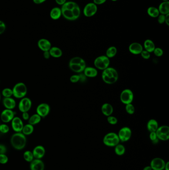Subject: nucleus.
<instances>
[{
	"instance_id": "0eeeda50",
	"label": "nucleus",
	"mask_w": 169,
	"mask_h": 170,
	"mask_svg": "<svg viewBox=\"0 0 169 170\" xmlns=\"http://www.w3.org/2000/svg\"><path fill=\"white\" fill-rule=\"evenodd\" d=\"M120 98V102L126 105L133 102L134 99V94L131 89H125L121 92Z\"/></svg>"
},
{
	"instance_id": "680f3d73",
	"label": "nucleus",
	"mask_w": 169,
	"mask_h": 170,
	"mask_svg": "<svg viewBox=\"0 0 169 170\" xmlns=\"http://www.w3.org/2000/svg\"><path fill=\"white\" fill-rule=\"evenodd\" d=\"M0 83H1V80H0Z\"/></svg>"
},
{
	"instance_id": "f8f14e48",
	"label": "nucleus",
	"mask_w": 169,
	"mask_h": 170,
	"mask_svg": "<svg viewBox=\"0 0 169 170\" xmlns=\"http://www.w3.org/2000/svg\"><path fill=\"white\" fill-rule=\"evenodd\" d=\"M36 113L41 118L46 117L50 112V107L48 103H41L37 107Z\"/></svg>"
},
{
	"instance_id": "864d4df0",
	"label": "nucleus",
	"mask_w": 169,
	"mask_h": 170,
	"mask_svg": "<svg viewBox=\"0 0 169 170\" xmlns=\"http://www.w3.org/2000/svg\"><path fill=\"white\" fill-rule=\"evenodd\" d=\"M165 23L167 25H169V14L165 15Z\"/></svg>"
},
{
	"instance_id": "a211bd4d",
	"label": "nucleus",
	"mask_w": 169,
	"mask_h": 170,
	"mask_svg": "<svg viewBox=\"0 0 169 170\" xmlns=\"http://www.w3.org/2000/svg\"><path fill=\"white\" fill-rule=\"evenodd\" d=\"M32 153L35 159H41L45 155V148L41 145L36 146L33 150Z\"/></svg>"
},
{
	"instance_id": "5701e85b",
	"label": "nucleus",
	"mask_w": 169,
	"mask_h": 170,
	"mask_svg": "<svg viewBox=\"0 0 169 170\" xmlns=\"http://www.w3.org/2000/svg\"><path fill=\"white\" fill-rule=\"evenodd\" d=\"M159 127L158 121L154 119H151L148 120L147 124V129L150 132H156Z\"/></svg>"
},
{
	"instance_id": "4c0bfd02",
	"label": "nucleus",
	"mask_w": 169,
	"mask_h": 170,
	"mask_svg": "<svg viewBox=\"0 0 169 170\" xmlns=\"http://www.w3.org/2000/svg\"><path fill=\"white\" fill-rule=\"evenodd\" d=\"M10 131V127L5 124H0V132L2 133L6 134Z\"/></svg>"
},
{
	"instance_id": "aec40b11",
	"label": "nucleus",
	"mask_w": 169,
	"mask_h": 170,
	"mask_svg": "<svg viewBox=\"0 0 169 170\" xmlns=\"http://www.w3.org/2000/svg\"><path fill=\"white\" fill-rule=\"evenodd\" d=\"M30 167L31 170H44L45 165L40 159H33L31 162Z\"/></svg>"
},
{
	"instance_id": "1a4fd4ad",
	"label": "nucleus",
	"mask_w": 169,
	"mask_h": 170,
	"mask_svg": "<svg viewBox=\"0 0 169 170\" xmlns=\"http://www.w3.org/2000/svg\"><path fill=\"white\" fill-rule=\"evenodd\" d=\"M119 139L122 142L129 141L131 138L132 131L131 129L129 127H123L120 129L118 134H117Z\"/></svg>"
},
{
	"instance_id": "4be33fe9",
	"label": "nucleus",
	"mask_w": 169,
	"mask_h": 170,
	"mask_svg": "<svg viewBox=\"0 0 169 170\" xmlns=\"http://www.w3.org/2000/svg\"><path fill=\"white\" fill-rule=\"evenodd\" d=\"M101 111L103 115L107 117L112 115L114 111V108L110 103H105L102 106Z\"/></svg>"
},
{
	"instance_id": "423d86ee",
	"label": "nucleus",
	"mask_w": 169,
	"mask_h": 170,
	"mask_svg": "<svg viewBox=\"0 0 169 170\" xmlns=\"http://www.w3.org/2000/svg\"><path fill=\"white\" fill-rule=\"evenodd\" d=\"M103 143L109 147H115L120 142L117 134L115 132H109L103 138Z\"/></svg>"
},
{
	"instance_id": "f3484780",
	"label": "nucleus",
	"mask_w": 169,
	"mask_h": 170,
	"mask_svg": "<svg viewBox=\"0 0 169 170\" xmlns=\"http://www.w3.org/2000/svg\"><path fill=\"white\" fill-rule=\"evenodd\" d=\"M143 50V46L138 42H133L129 45V50L133 55H139Z\"/></svg>"
},
{
	"instance_id": "8fccbe9b",
	"label": "nucleus",
	"mask_w": 169,
	"mask_h": 170,
	"mask_svg": "<svg viewBox=\"0 0 169 170\" xmlns=\"http://www.w3.org/2000/svg\"><path fill=\"white\" fill-rule=\"evenodd\" d=\"M43 56L46 59H49L51 57L50 54L49 53V51L43 52Z\"/></svg>"
},
{
	"instance_id": "4468645a",
	"label": "nucleus",
	"mask_w": 169,
	"mask_h": 170,
	"mask_svg": "<svg viewBox=\"0 0 169 170\" xmlns=\"http://www.w3.org/2000/svg\"><path fill=\"white\" fill-rule=\"evenodd\" d=\"M166 163L160 158H155L152 160L150 166L153 170H163L165 166Z\"/></svg>"
},
{
	"instance_id": "9b49d317",
	"label": "nucleus",
	"mask_w": 169,
	"mask_h": 170,
	"mask_svg": "<svg viewBox=\"0 0 169 170\" xmlns=\"http://www.w3.org/2000/svg\"><path fill=\"white\" fill-rule=\"evenodd\" d=\"M98 10L97 6L93 3H89L87 4L84 7L83 13L84 16L87 18H90L94 16L96 14Z\"/></svg>"
},
{
	"instance_id": "7ed1b4c3",
	"label": "nucleus",
	"mask_w": 169,
	"mask_h": 170,
	"mask_svg": "<svg viewBox=\"0 0 169 170\" xmlns=\"http://www.w3.org/2000/svg\"><path fill=\"white\" fill-rule=\"evenodd\" d=\"M11 143L14 148L21 150L25 147L27 144V138L22 132H16L11 136Z\"/></svg>"
},
{
	"instance_id": "a19ab883",
	"label": "nucleus",
	"mask_w": 169,
	"mask_h": 170,
	"mask_svg": "<svg viewBox=\"0 0 169 170\" xmlns=\"http://www.w3.org/2000/svg\"><path fill=\"white\" fill-rule=\"evenodd\" d=\"M80 81V75L74 74L71 76L70 77V81L73 83H77Z\"/></svg>"
},
{
	"instance_id": "603ef678",
	"label": "nucleus",
	"mask_w": 169,
	"mask_h": 170,
	"mask_svg": "<svg viewBox=\"0 0 169 170\" xmlns=\"http://www.w3.org/2000/svg\"><path fill=\"white\" fill-rule=\"evenodd\" d=\"M47 0H33V1L35 4L39 5V4H42V3L46 1Z\"/></svg>"
},
{
	"instance_id": "f704fd0d",
	"label": "nucleus",
	"mask_w": 169,
	"mask_h": 170,
	"mask_svg": "<svg viewBox=\"0 0 169 170\" xmlns=\"http://www.w3.org/2000/svg\"><path fill=\"white\" fill-rule=\"evenodd\" d=\"M1 94L4 98L11 97L13 96V90L9 88H6L2 90Z\"/></svg>"
},
{
	"instance_id": "c85d7f7f",
	"label": "nucleus",
	"mask_w": 169,
	"mask_h": 170,
	"mask_svg": "<svg viewBox=\"0 0 169 170\" xmlns=\"http://www.w3.org/2000/svg\"><path fill=\"white\" fill-rule=\"evenodd\" d=\"M41 117L38 115L37 113H35L29 117V119L28 120V124L34 126L35 125L37 124L40 123V121L41 120Z\"/></svg>"
},
{
	"instance_id": "dca6fc26",
	"label": "nucleus",
	"mask_w": 169,
	"mask_h": 170,
	"mask_svg": "<svg viewBox=\"0 0 169 170\" xmlns=\"http://www.w3.org/2000/svg\"><path fill=\"white\" fill-rule=\"evenodd\" d=\"M38 48L43 52L49 51L52 47V44L48 39L41 38L39 39L37 42Z\"/></svg>"
},
{
	"instance_id": "b1692460",
	"label": "nucleus",
	"mask_w": 169,
	"mask_h": 170,
	"mask_svg": "<svg viewBox=\"0 0 169 170\" xmlns=\"http://www.w3.org/2000/svg\"><path fill=\"white\" fill-rule=\"evenodd\" d=\"M160 14L166 15L169 14V1H163L158 8Z\"/></svg>"
},
{
	"instance_id": "a18cd8bd",
	"label": "nucleus",
	"mask_w": 169,
	"mask_h": 170,
	"mask_svg": "<svg viewBox=\"0 0 169 170\" xmlns=\"http://www.w3.org/2000/svg\"><path fill=\"white\" fill-rule=\"evenodd\" d=\"M157 20H158V22L159 24H163L165 23V15L160 14L159 16L157 17Z\"/></svg>"
},
{
	"instance_id": "3c124183",
	"label": "nucleus",
	"mask_w": 169,
	"mask_h": 170,
	"mask_svg": "<svg viewBox=\"0 0 169 170\" xmlns=\"http://www.w3.org/2000/svg\"><path fill=\"white\" fill-rule=\"evenodd\" d=\"M57 4L59 5L62 6L66 2V0H55Z\"/></svg>"
},
{
	"instance_id": "6e6552de",
	"label": "nucleus",
	"mask_w": 169,
	"mask_h": 170,
	"mask_svg": "<svg viewBox=\"0 0 169 170\" xmlns=\"http://www.w3.org/2000/svg\"><path fill=\"white\" fill-rule=\"evenodd\" d=\"M32 102L29 98L24 97L21 98L18 105V108L20 112H28L32 108Z\"/></svg>"
},
{
	"instance_id": "72a5a7b5",
	"label": "nucleus",
	"mask_w": 169,
	"mask_h": 170,
	"mask_svg": "<svg viewBox=\"0 0 169 170\" xmlns=\"http://www.w3.org/2000/svg\"><path fill=\"white\" fill-rule=\"evenodd\" d=\"M71 12H72V14H73L74 20H78L79 18V16H80V14H81V10H80V8L78 5L75 7H74L71 10Z\"/></svg>"
},
{
	"instance_id": "9d476101",
	"label": "nucleus",
	"mask_w": 169,
	"mask_h": 170,
	"mask_svg": "<svg viewBox=\"0 0 169 170\" xmlns=\"http://www.w3.org/2000/svg\"><path fill=\"white\" fill-rule=\"evenodd\" d=\"M157 137L159 140L167 141L169 139V127L167 125H162L158 127L156 131Z\"/></svg>"
},
{
	"instance_id": "412c9836",
	"label": "nucleus",
	"mask_w": 169,
	"mask_h": 170,
	"mask_svg": "<svg viewBox=\"0 0 169 170\" xmlns=\"http://www.w3.org/2000/svg\"><path fill=\"white\" fill-rule=\"evenodd\" d=\"M83 74L88 78H95L98 75V70L96 68L92 67H86L83 71Z\"/></svg>"
},
{
	"instance_id": "c03bdc74",
	"label": "nucleus",
	"mask_w": 169,
	"mask_h": 170,
	"mask_svg": "<svg viewBox=\"0 0 169 170\" xmlns=\"http://www.w3.org/2000/svg\"><path fill=\"white\" fill-rule=\"evenodd\" d=\"M6 29V25L4 22L0 20V34H3L5 32Z\"/></svg>"
},
{
	"instance_id": "ddd939ff",
	"label": "nucleus",
	"mask_w": 169,
	"mask_h": 170,
	"mask_svg": "<svg viewBox=\"0 0 169 170\" xmlns=\"http://www.w3.org/2000/svg\"><path fill=\"white\" fill-rule=\"evenodd\" d=\"M15 113L13 110L5 109L1 113V120L5 124L11 122L15 116Z\"/></svg>"
},
{
	"instance_id": "e433bc0d",
	"label": "nucleus",
	"mask_w": 169,
	"mask_h": 170,
	"mask_svg": "<svg viewBox=\"0 0 169 170\" xmlns=\"http://www.w3.org/2000/svg\"><path fill=\"white\" fill-rule=\"evenodd\" d=\"M125 110L129 115H133L135 112V107L132 103L125 105Z\"/></svg>"
},
{
	"instance_id": "09e8293b",
	"label": "nucleus",
	"mask_w": 169,
	"mask_h": 170,
	"mask_svg": "<svg viewBox=\"0 0 169 170\" xmlns=\"http://www.w3.org/2000/svg\"><path fill=\"white\" fill-rule=\"evenodd\" d=\"M6 149L5 145L1 144L0 146V154H5L6 152Z\"/></svg>"
},
{
	"instance_id": "58836bf2",
	"label": "nucleus",
	"mask_w": 169,
	"mask_h": 170,
	"mask_svg": "<svg viewBox=\"0 0 169 170\" xmlns=\"http://www.w3.org/2000/svg\"><path fill=\"white\" fill-rule=\"evenodd\" d=\"M107 120L108 123L111 125L116 124L118 122V119L115 116H112V115L110 116H107Z\"/></svg>"
},
{
	"instance_id": "20e7f679",
	"label": "nucleus",
	"mask_w": 169,
	"mask_h": 170,
	"mask_svg": "<svg viewBox=\"0 0 169 170\" xmlns=\"http://www.w3.org/2000/svg\"><path fill=\"white\" fill-rule=\"evenodd\" d=\"M13 90V96L19 99L25 97L27 93V88L23 82H19L14 86Z\"/></svg>"
},
{
	"instance_id": "49530a36",
	"label": "nucleus",
	"mask_w": 169,
	"mask_h": 170,
	"mask_svg": "<svg viewBox=\"0 0 169 170\" xmlns=\"http://www.w3.org/2000/svg\"><path fill=\"white\" fill-rule=\"evenodd\" d=\"M149 138H150V140H151L152 142L155 141V140H157V139H158V138L157 137L156 132H150V134H149Z\"/></svg>"
},
{
	"instance_id": "bb28decb",
	"label": "nucleus",
	"mask_w": 169,
	"mask_h": 170,
	"mask_svg": "<svg viewBox=\"0 0 169 170\" xmlns=\"http://www.w3.org/2000/svg\"><path fill=\"white\" fill-rule=\"evenodd\" d=\"M143 47L144 48L145 50L151 53L153 52L156 47L154 42L151 39H148L144 41Z\"/></svg>"
},
{
	"instance_id": "f257e3e1",
	"label": "nucleus",
	"mask_w": 169,
	"mask_h": 170,
	"mask_svg": "<svg viewBox=\"0 0 169 170\" xmlns=\"http://www.w3.org/2000/svg\"><path fill=\"white\" fill-rule=\"evenodd\" d=\"M101 77L102 79L105 83L112 85L118 81L119 74L115 68L109 67L103 71Z\"/></svg>"
},
{
	"instance_id": "7c9ffc66",
	"label": "nucleus",
	"mask_w": 169,
	"mask_h": 170,
	"mask_svg": "<svg viewBox=\"0 0 169 170\" xmlns=\"http://www.w3.org/2000/svg\"><path fill=\"white\" fill-rule=\"evenodd\" d=\"M33 131H34V126H33V125L28 124H27L24 125L21 132L24 135H29L32 134Z\"/></svg>"
},
{
	"instance_id": "f03ea898",
	"label": "nucleus",
	"mask_w": 169,
	"mask_h": 170,
	"mask_svg": "<svg viewBox=\"0 0 169 170\" xmlns=\"http://www.w3.org/2000/svg\"><path fill=\"white\" fill-rule=\"evenodd\" d=\"M69 67L74 73H82L87 67V63L82 57H74L69 61Z\"/></svg>"
},
{
	"instance_id": "6e6d98bb",
	"label": "nucleus",
	"mask_w": 169,
	"mask_h": 170,
	"mask_svg": "<svg viewBox=\"0 0 169 170\" xmlns=\"http://www.w3.org/2000/svg\"><path fill=\"white\" fill-rule=\"evenodd\" d=\"M143 170H152L150 166H147L144 168V169Z\"/></svg>"
},
{
	"instance_id": "2f4dec72",
	"label": "nucleus",
	"mask_w": 169,
	"mask_h": 170,
	"mask_svg": "<svg viewBox=\"0 0 169 170\" xmlns=\"http://www.w3.org/2000/svg\"><path fill=\"white\" fill-rule=\"evenodd\" d=\"M117 52H118L117 48L115 46H112L109 47V48L107 49L106 52V56L109 59H111L116 55Z\"/></svg>"
},
{
	"instance_id": "13d9d810",
	"label": "nucleus",
	"mask_w": 169,
	"mask_h": 170,
	"mask_svg": "<svg viewBox=\"0 0 169 170\" xmlns=\"http://www.w3.org/2000/svg\"><path fill=\"white\" fill-rule=\"evenodd\" d=\"M1 100V93H0V101Z\"/></svg>"
},
{
	"instance_id": "a878e982",
	"label": "nucleus",
	"mask_w": 169,
	"mask_h": 170,
	"mask_svg": "<svg viewBox=\"0 0 169 170\" xmlns=\"http://www.w3.org/2000/svg\"><path fill=\"white\" fill-rule=\"evenodd\" d=\"M62 15L61 10L59 7H54L51 10L50 16L53 20H59Z\"/></svg>"
},
{
	"instance_id": "c756f323",
	"label": "nucleus",
	"mask_w": 169,
	"mask_h": 170,
	"mask_svg": "<svg viewBox=\"0 0 169 170\" xmlns=\"http://www.w3.org/2000/svg\"><path fill=\"white\" fill-rule=\"evenodd\" d=\"M147 13L149 16L153 18H157L160 15L158 8H156L155 7H149L147 9Z\"/></svg>"
},
{
	"instance_id": "2eb2a0df",
	"label": "nucleus",
	"mask_w": 169,
	"mask_h": 170,
	"mask_svg": "<svg viewBox=\"0 0 169 170\" xmlns=\"http://www.w3.org/2000/svg\"><path fill=\"white\" fill-rule=\"evenodd\" d=\"M11 127L15 132H21L24 124L20 117L15 116L11 121Z\"/></svg>"
},
{
	"instance_id": "c9c22d12",
	"label": "nucleus",
	"mask_w": 169,
	"mask_h": 170,
	"mask_svg": "<svg viewBox=\"0 0 169 170\" xmlns=\"http://www.w3.org/2000/svg\"><path fill=\"white\" fill-rule=\"evenodd\" d=\"M23 157L26 161L31 162L33 159L34 156L32 151H27L24 153Z\"/></svg>"
},
{
	"instance_id": "39448f33",
	"label": "nucleus",
	"mask_w": 169,
	"mask_h": 170,
	"mask_svg": "<svg viewBox=\"0 0 169 170\" xmlns=\"http://www.w3.org/2000/svg\"><path fill=\"white\" fill-rule=\"evenodd\" d=\"M110 64V59L106 55H101L95 58L94 61L95 68L97 69L103 71L109 67Z\"/></svg>"
},
{
	"instance_id": "37998d69",
	"label": "nucleus",
	"mask_w": 169,
	"mask_h": 170,
	"mask_svg": "<svg viewBox=\"0 0 169 170\" xmlns=\"http://www.w3.org/2000/svg\"><path fill=\"white\" fill-rule=\"evenodd\" d=\"M9 158L8 156L5 154H0V163L2 164H5L8 162Z\"/></svg>"
},
{
	"instance_id": "79ce46f5",
	"label": "nucleus",
	"mask_w": 169,
	"mask_h": 170,
	"mask_svg": "<svg viewBox=\"0 0 169 170\" xmlns=\"http://www.w3.org/2000/svg\"><path fill=\"white\" fill-rule=\"evenodd\" d=\"M140 55L142 56V58H143L144 59L148 60L150 58V53L145 50H143L140 53Z\"/></svg>"
},
{
	"instance_id": "4d7b16f0",
	"label": "nucleus",
	"mask_w": 169,
	"mask_h": 170,
	"mask_svg": "<svg viewBox=\"0 0 169 170\" xmlns=\"http://www.w3.org/2000/svg\"><path fill=\"white\" fill-rule=\"evenodd\" d=\"M100 1L101 2L102 4L105 3L107 1V0H100Z\"/></svg>"
},
{
	"instance_id": "052dcab7",
	"label": "nucleus",
	"mask_w": 169,
	"mask_h": 170,
	"mask_svg": "<svg viewBox=\"0 0 169 170\" xmlns=\"http://www.w3.org/2000/svg\"><path fill=\"white\" fill-rule=\"evenodd\" d=\"M163 1H169V0H163Z\"/></svg>"
},
{
	"instance_id": "473e14b6",
	"label": "nucleus",
	"mask_w": 169,
	"mask_h": 170,
	"mask_svg": "<svg viewBox=\"0 0 169 170\" xmlns=\"http://www.w3.org/2000/svg\"><path fill=\"white\" fill-rule=\"evenodd\" d=\"M115 152L116 154L118 156H122L125 153V147L122 144H119L115 146Z\"/></svg>"
},
{
	"instance_id": "de8ad7c7",
	"label": "nucleus",
	"mask_w": 169,
	"mask_h": 170,
	"mask_svg": "<svg viewBox=\"0 0 169 170\" xmlns=\"http://www.w3.org/2000/svg\"><path fill=\"white\" fill-rule=\"evenodd\" d=\"M29 117H30V116H29L28 112H24L22 113V117H23V120H28L29 119Z\"/></svg>"
},
{
	"instance_id": "cd10ccee",
	"label": "nucleus",
	"mask_w": 169,
	"mask_h": 170,
	"mask_svg": "<svg viewBox=\"0 0 169 170\" xmlns=\"http://www.w3.org/2000/svg\"><path fill=\"white\" fill-rule=\"evenodd\" d=\"M61 9L62 15L65 19L70 21H74V19L71 10L61 8Z\"/></svg>"
},
{
	"instance_id": "bf43d9fd",
	"label": "nucleus",
	"mask_w": 169,
	"mask_h": 170,
	"mask_svg": "<svg viewBox=\"0 0 169 170\" xmlns=\"http://www.w3.org/2000/svg\"><path fill=\"white\" fill-rule=\"evenodd\" d=\"M111 1L113 2H116V1H118V0H111Z\"/></svg>"
},
{
	"instance_id": "393cba45",
	"label": "nucleus",
	"mask_w": 169,
	"mask_h": 170,
	"mask_svg": "<svg viewBox=\"0 0 169 170\" xmlns=\"http://www.w3.org/2000/svg\"><path fill=\"white\" fill-rule=\"evenodd\" d=\"M49 51L51 57H52L53 58H60L63 55V51L61 49L58 47L52 46Z\"/></svg>"
},
{
	"instance_id": "ea45409f",
	"label": "nucleus",
	"mask_w": 169,
	"mask_h": 170,
	"mask_svg": "<svg viewBox=\"0 0 169 170\" xmlns=\"http://www.w3.org/2000/svg\"><path fill=\"white\" fill-rule=\"evenodd\" d=\"M153 52L154 55L157 57H161L164 53L163 49L160 47H155Z\"/></svg>"
},
{
	"instance_id": "5fc2aeb1",
	"label": "nucleus",
	"mask_w": 169,
	"mask_h": 170,
	"mask_svg": "<svg viewBox=\"0 0 169 170\" xmlns=\"http://www.w3.org/2000/svg\"><path fill=\"white\" fill-rule=\"evenodd\" d=\"M165 170H169V162L166 163L165 166V168H164Z\"/></svg>"
},
{
	"instance_id": "6ab92c4d",
	"label": "nucleus",
	"mask_w": 169,
	"mask_h": 170,
	"mask_svg": "<svg viewBox=\"0 0 169 170\" xmlns=\"http://www.w3.org/2000/svg\"><path fill=\"white\" fill-rule=\"evenodd\" d=\"M3 105L6 109L13 110L16 107V103L13 98H4L3 100Z\"/></svg>"
}]
</instances>
